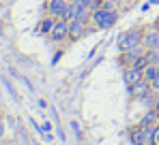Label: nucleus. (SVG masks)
Here are the masks:
<instances>
[{
  "label": "nucleus",
  "instance_id": "9b49d317",
  "mask_svg": "<svg viewBox=\"0 0 159 145\" xmlns=\"http://www.w3.org/2000/svg\"><path fill=\"white\" fill-rule=\"evenodd\" d=\"M142 72H144V81L153 83V81H155V77H157V72H159V64H148Z\"/></svg>",
  "mask_w": 159,
  "mask_h": 145
},
{
  "label": "nucleus",
  "instance_id": "39448f33",
  "mask_svg": "<svg viewBox=\"0 0 159 145\" xmlns=\"http://www.w3.org/2000/svg\"><path fill=\"white\" fill-rule=\"evenodd\" d=\"M84 34H86V24H84V22H80V19L69 22V39H71V41H78Z\"/></svg>",
  "mask_w": 159,
  "mask_h": 145
},
{
  "label": "nucleus",
  "instance_id": "f03ea898",
  "mask_svg": "<svg viewBox=\"0 0 159 145\" xmlns=\"http://www.w3.org/2000/svg\"><path fill=\"white\" fill-rule=\"evenodd\" d=\"M90 17H93V22L97 24V28H112V26L118 22V13H116L114 9H106V6L95 9Z\"/></svg>",
  "mask_w": 159,
  "mask_h": 145
},
{
  "label": "nucleus",
  "instance_id": "dca6fc26",
  "mask_svg": "<svg viewBox=\"0 0 159 145\" xmlns=\"http://www.w3.org/2000/svg\"><path fill=\"white\" fill-rule=\"evenodd\" d=\"M146 58L151 64H159V49H146Z\"/></svg>",
  "mask_w": 159,
  "mask_h": 145
},
{
  "label": "nucleus",
  "instance_id": "aec40b11",
  "mask_svg": "<svg viewBox=\"0 0 159 145\" xmlns=\"http://www.w3.org/2000/svg\"><path fill=\"white\" fill-rule=\"evenodd\" d=\"M155 111H157V115H159V102H157V107H155Z\"/></svg>",
  "mask_w": 159,
  "mask_h": 145
},
{
  "label": "nucleus",
  "instance_id": "0eeeda50",
  "mask_svg": "<svg viewBox=\"0 0 159 145\" xmlns=\"http://www.w3.org/2000/svg\"><path fill=\"white\" fill-rule=\"evenodd\" d=\"M144 79V72L140 71V68H135V66H129L127 71H125V83L131 88V85H135L138 81H142Z\"/></svg>",
  "mask_w": 159,
  "mask_h": 145
},
{
  "label": "nucleus",
  "instance_id": "423d86ee",
  "mask_svg": "<svg viewBox=\"0 0 159 145\" xmlns=\"http://www.w3.org/2000/svg\"><path fill=\"white\" fill-rule=\"evenodd\" d=\"M146 49H159V30L157 28H151L144 32V43H142Z\"/></svg>",
  "mask_w": 159,
  "mask_h": 145
},
{
  "label": "nucleus",
  "instance_id": "6e6552de",
  "mask_svg": "<svg viewBox=\"0 0 159 145\" xmlns=\"http://www.w3.org/2000/svg\"><path fill=\"white\" fill-rule=\"evenodd\" d=\"M65 6H67V0H52L50 2V15L56 17V19H60L62 13H65Z\"/></svg>",
  "mask_w": 159,
  "mask_h": 145
},
{
  "label": "nucleus",
  "instance_id": "2eb2a0df",
  "mask_svg": "<svg viewBox=\"0 0 159 145\" xmlns=\"http://www.w3.org/2000/svg\"><path fill=\"white\" fill-rule=\"evenodd\" d=\"M75 19H80V22H88V6H78V13H75Z\"/></svg>",
  "mask_w": 159,
  "mask_h": 145
},
{
  "label": "nucleus",
  "instance_id": "a211bd4d",
  "mask_svg": "<svg viewBox=\"0 0 159 145\" xmlns=\"http://www.w3.org/2000/svg\"><path fill=\"white\" fill-rule=\"evenodd\" d=\"M151 85H153V90H159V72H157V77H155V81Z\"/></svg>",
  "mask_w": 159,
  "mask_h": 145
},
{
  "label": "nucleus",
  "instance_id": "9d476101",
  "mask_svg": "<svg viewBox=\"0 0 159 145\" xmlns=\"http://www.w3.org/2000/svg\"><path fill=\"white\" fill-rule=\"evenodd\" d=\"M157 122H159L157 111H155V109H151V111L140 120V126H157Z\"/></svg>",
  "mask_w": 159,
  "mask_h": 145
},
{
  "label": "nucleus",
  "instance_id": "f257e3e1",
  "mask_svg": "<svg viewBox=\"0 0 159 145\" xmlns=\"http://www.w3.org/2000/svg\"><path fill=\"white\" fill-rule=\"evenodd\" d=\"M142 43H144V30H140V28H129V30H125L118 36V47H120V51L140 47Z\"/></svg>",
  "mask_w": 159,
  "mask_h": 145
},
{
  "label": "nucleus",
  "instance_id": "ddd939ff",
  "mask_svg": "<svg viewBox=\"0 0 159 145\" xmlns=\"http://www.w3.org/2000/svg\"><path fill=\"white\" fill-rule=\"evenodd\" d=\"M54 24H56V17H45L43 22H41V26H39V32H43V34H50L52 32V28H54Z\"/></svg>",
  "mask_w": 159,
  "mask_h": 145
},
{
  "label": "nucleus",
  "instance_id": "7ed1b4c3",
  "mask_svg": "<svg viewBox=\"0 0 159 145\" xmlns=\"http://www.w3.org/2000/svg\"><path fill=\"white\" fill-rule=\"evenodd\" d=\"M50 36H52L54 43H58V41H62V39H67L69 36V22L67 19H56V24H54L52 32H50Z\"/></svg>",
  "mask_w": 159,
  "mask_h": 145
},
{
  "label": "nucleus",
  "instance_id": "1a4fd4ad",
  "mask_svg": "<svg viewBox=\"0 0 159 145\" xmlns=\"http://www.w3.org/2000/svg\"><path fill=\"white\" fill-rule=\"evenodd\" d=\"M142 53H144V51H142L140 47L127 49V51H123V62H125V64H129V66H133V62H135V60H138Z\"/></svg>",
  "mask_w": 159,
  "mask_h": 145
},
{
  "label": "nucleus",
  "instance_id": "412c9836",
  "mask_svg": "<svg viewBox=\"0 0 159 145\" xmlns=\"http://www.w3.org/2000/svg\"><path fill=\"white\" fill-rule=\"evenodd\" d=\"M157 30H159V22H157Z\"/></svg>",
  "mask_w": 159,
  "mask_h": 145
},
{
  "label": "nucleus",
  "instance_id": "20e7f679",
  "mask_svg": "<svg viewBox=\"0 0 159 145\" xmlns=\"http://www.w3.org/2000/svg\"><path fill=\"white\" fill-rule=\"evenodd\" d=\"M129 92H131L133 98H146L151 92H153V85H151L148 81H144V79H142V81H138L135 85L129 88Z\"/></svg>",
  "mask_w": 159,
  "mask_h": 145
},
{
  "label": "nucleus",
  "instance_id": "f8f14e48",
  "mask_svg": "<svg viewBox=\"0 0 159 145\" xmlns=\"http://www.w3.org/2000/svg\"><path fill=\"white\" fill-rule=\"evenodd\" d=\"M75 13H78V4L75 2H67V6H65V13H62V19H67V22H73L75 19Z\"/></svg>",
  "mask_w": 159,
  "mask_h": 145
},
{
  "label": "nucleus",
  "instance_id": "4468645a",
  "mask_svg": "<svg viewBox=\"0 0 159 145\" xmlns=\"http://www.w3.org/2000/svg\"><path fill=\"white\" fill-rule=\"evenodd\" d=\"M148 64H151V62H148V58H146V53H142V56H140V58H138V60L133 62V66H135V68H140V71H144V68H146Z\"/></svg>",
  "mask_w": 159,
  "mask_h": 145
},
{
  "label": "nucleus",
  "instance_id": "f3484780",
  "mask_svg": "<svg viewBox=\"0 0 159 145\" xmlns=\"http://www.w3.org/2000/svg\"><path fill=\"white\" fill-rule=\"evenodd\" d=\"M73 2H75V4H78V6H88V9H90V6H93V2H95V0H73Z\"/></svg>",
  "mask_w": 159,
  "mask_h": 145
},
{
  "label": "nucleus",
  "instance_id": "6ab92c4d",
  "mask_svg": "<svg viewBox=\"0 0 159 145\" xmlns=\"http://www.w3.org/2000/svg\"><path fill=\"white\" fill-rule=\"evenodd\" d=\"M155 143L159 145V126H155Z\"/></svg>",
  "mask_w": 159,
  "mask_h": 145
}]
</instances>
